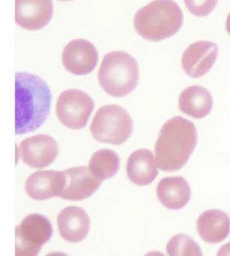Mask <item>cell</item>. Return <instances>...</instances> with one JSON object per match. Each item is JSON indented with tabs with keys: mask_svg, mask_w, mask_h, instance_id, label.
<instances>
[{
	"mask_svg": "<svg viewBox=\"0 0 230 256\" xmlns=\"http://www.w3.org/2000/svg\"><path fill=\"white\" fill-rule=\"evenodd\" d=\"M52 101V92L44 80L28 72H16V135L34 132L44 124Z\"/></svg>",
	"mask_w": 230,
	"mask_h": 256,
	"instance_id": "obj_1",
	"label": "cell"
},
{
	"mask_svg": "<svg viewBox=\"0 0 230 256\" xmlns=\"http://www.w3.org/2000/svg\"><path fill=\"white\" fill-rule=\"evenodd\" d=\"M198 142V134L191 121L176 116L164 123L155 144L156 161L164 172L180 170L189 160Z\"/></svg>",
	"mask_w": 230,
	"mask_h": 256,
	"instance_id": "obj_2",
	"label": "cell"
},
{
	"mask_svg": "<svg viewBox=\"0 0 230 256\" xmlns=\"http://www.w3.org/2000/svg\"><path fill=\"white\" fill-rule=\"evenodd\" d=\"M184 16L173 0H154L136 12L134 25L143 39L164 40L174 36L184 24Z\"/></svg>",
	"mask_w": 230,
	"mask_h": 256,
	"instance_id": "obj_3",
	"label": "cell"
},
{
	"mask_svg": "<svg viewBox=\"0 0 230 256\" xmlns=\"http://www.w3.org/2000/svg\"><path fill=\"white\" fill-rule=\"evenodd\" d=\"M98 76L102 90L114 98H123L131 94L140 78L136 60L124 52L106 54Z\"/></svg>",
	"mask_w": 230,
	"mask_h": 256,
	"instance_id": "obj_4",
	"label": "cell"
},
{
	"mask_svg": "<svg viewBox=\"0 0 230 256\" xmlns=\"http://www.w3.org/2000/svg\"><path fill=\"white\" fill-rule=\"evenodd\" d=\"M90 132L99 142L120 145L131 137L134 122L130 114L122 106L104 105L94 116Z\"/></svg>",
	"mask_w": 230,
	"mask_h": 256,
	"instance_id": "obj_5",
	"label": "cell"
},
{
	"mask_svg": "<svg viewBox=\"0 0 230 256\" xmlns=\"http://www.w3.org/2000/svg\"><path fill=\"white\" fill-rule=\"evenodd\" d=\"M54 230L46 216L30 214L16 228V255L36 256L52 238Z\"/></svg>",
	"mask_w": 230,
	"mask_h": 256,
	"instance_id": "obj_6",
	"label": "cell"
},
{
	"mask_svg": "<svg viewBox=\"0 0 230 256\" xmlns=\"http://www.w3.org/2000/svg\"><path fill=\"white\" fill-rule=\"evenodd\" d=\"M94 106V100L88 94L72 88L60 95L56 104V114L64 126L70 130H79L88 124Z\"/></svg>",
	"mask_w": 230,
	"mask_h": 256,
	"instance_id": "obj_7",
	"label": "cell"
},
{
	"mask_svg": "<svg viewBox=\"0 0 230 256\" xmlns=\"http://www.w3.org/2000/svg\"><path fill=\"white\" fill-rule=\"evenodd\" d=\"M59 148L52 136L40 134L28 138L20 144L22 160L28 166L42 168L50 166L57 158Z\"/></svg>",
	"mask_w": 230,
	"mask_h": 256,
	"instance_id": "obj_8",
	"label": "cell"
},
{
	"mask_svg": "<svg viewBox=\"0 0 230 256\" xmlns=\"http://www.w3.org/2000/svg\"><path fill=\"white\" fill-rule=\"evenodd\" d=\"M62 60L67 72L75 76H86L95 70L98 63V52L90 42L74 40L64 47Z\"/></svg>",
	"mask_w": 230,
	"mask_h": 256,
	"instance_id": "obj_9",
	"label": "cell"
},
{
	"mask_svg": "<svg viewBox=\"0 0 230 256\" xmlns=\"http://www.w3.org/2000/svg\"><path fill=\"white\" fill-rule=\"evenodd\" d=\"M102 182L88 167H72L63 172L60 198L70 201L83 200L95 194Z\"/></svg>",
	"mask_w": 230,
	"mask_h": 256,
	"instance_id": "obj_10",
	"label": "cell"
},
{
	"mask_svg": "<svg viewBox=\"0 0 230 256\" xmlns=\"http://www.w3.org/2000/svg\"><path fill=\"white\" fill-rule=\"evenodd\" d=\"M218 46L212 42L198 41L188 46L181 59L184 72L190 77H202L214 66L218 57Z\"/></svg>",
	"mask_w": 230,
	"mask_h": 256,
	"instance_id": "obj_11",
	"label": "cell"
},
{
	"mask_svg": "<svg viewBox=\"0 0 230 256\" xmlns=\"http://www.w3.org/2000/svg\"><path fill=\"white\" fill-rule=\"evenodd\" d=\"M54 5L52 0H16V22L27 30L44 28L52 20Z\"/></svg>",
	"mask_w": 230,
	"mask_h": 256,
	"instance_id": "obj_12",
	"label": "cell"
},
{
	"mask_svg": "<svg viewBox=\"0 0 230 256\" xmlns=\"http://www.w3.org/2000/svg\"><path fill=\"white\" fill-rule=\"evenodd\" d=\"M58 226L61 237L67 242H82L90 232V218L82 208L67 206L58 216Z\"/></svg>",
	"mask_w": 230,
	"mask_h": 256,
	"instance_id": "obj_13",
	"label": "cell"
},
{
	"mask_svg": "<svg viewBox=\"0 0 230 256\" xmlns=\"http://www.w3.org/2000/svg\"><path fill=\"white\" fill-rule=\"evenodd\" d=\"M63 186V172L39 170L32 174L25 184L27 195L35 200L60 197Z\"/></svg>",
	"mask_w": 230,
	"mask_h": 256,
	"instance_id": "obj_14",
	"label": "cell"
},
{
	"mask_svg": "<svg viewBox=\"0 0 230 256\" xmlns=\"http://www.w3.org/2000/svg\"><path fill=\"white\" fill-rule=\"evenodd\" d=\"M197 232L200 238L210 244H218L230 233V220L222 210H210L204 212L197 220Z\"/></svg>",
	"mask_w": 230,
	"mask_h": 256,
	"instance_id": "obj_15",
	"label": "cell"
},
{
	"mask_svg": "<svg viewBox=\"0 0 230 256\" xmlns=\"http://www.w3.org/2000/svg\"><path fill=\"white\" fill-rule=\"evenodd\" d=\"M191 188L184 178L168 177L161 180L157 187L158 198L170 210H180L191 198Z\"/></svg>",
	"mask_w": 230,
	"mask_h": 256,
	"instance_id": "obj_16",
	"label": "cell"
},
{
	"mask_svg": "<svg viewBox=\"0 0 230 256\" xmlns=\"http://www.w3.org/2000/svg\"><path fill=\"white\" fill-rule=\"evenodd\" d=\"M156 164L151 150L146 148L136 150L128 158L126 164L128 178L138 186L150 184L158 174Z\"/></svg>",
	"mask_w": 230,
	"mask_h": 256,
	"instance_id": "obj_17",
	"label": "cell"
},
{
	"mask_svg": "<svg viewBox=\"0 0 230 256\" xmlns=\"http://www.w3.org/2000/svg\"><path fill=\"white\" fill-rule=\"evenodd\" d=\"M213 104V98L209 90L200 86L186 88L178 100L180 112L195 119H202L209 115Z\"/></svg>",
	"mask_w": 230,
	"mask_h": 256,
	"instance_id": "obj_18",
	"label": "cell"
},
{
	"mask_svg": "<svg viewBox=\"0 0 230 256\" xmlns=\"http://www.w3.org/2000/svg\"><path fill=\"white\" fill-rule=\"evenodd\" d=\"M120 165L118 155L111 150H100L94 152L88 168L95 177L102 182L118 173Z\"/></svg>",
	"mask_w": 230,
	"mask_h": 256,
	"instance_id": "obj_19",
	"label": "cell"
},
{
	"mask_svg": "<svg viewBox=\"0 0 230 256\" xmlns=\"http://www.w3.org/2000/svg\"><path fill=\"white\" fill-rule=\"evenodd\" d=\"M166 253L172 256H202L198 243L186 234H177L166 244Z\"/></svg>",
	"mask_w": 230,
	"mask_h": 256,
	"instance_id": "obj_20",
	"label": "cell"
},
{
	"mask_svg": "<svg viewBox=\"0 0 230 256\" xmlns=\"http://www.w3.org/2000/svg\"><path fill=\"white\" fill-rule=\"evenodd\" d=\"M188 10L197 17H206L216 7L218 0H184Z\"/></svg>",
	"mask_w": 230,
	"mask_h": 256,
	"instance_id": "obj_21",
	"label": "cell"
},
{
	"mask_svg": "<svg viewBox=\"0 0 230 256\" xmlns=\"http://www.w3.org/2000/svg\"><path fill=\"white\" fill-rule=\"evenodd\" d=\"M230 242L224 245L219 250L217 256H230Z\"/></svg>",
	"mask_w": 230,
	"mask_h": 256,
	"instance_id": "obj_22",
	"label": "cell"
},
{
	"mask_svg": "<svg viewBox=\"0 0 230 256\" xmlns=\"http://www.w3.org/2000/svg\"><path fill=\"white\" fill-rule=\"evenodd\" d=\"M226 29H227V32L230 35V12L228 14L227 20H226Z\"/></svg>",
	"mask_w": 230,
	"mask_h": 256,
	"instance_id": "obj_23",
	"label": "cell"
},
{
	"mask_svg": "<svg viewBox=\"0 0 230 256\" xmlns=\"http://www.w3.org/2000/svg\"><path fill=\"white\" fill-rule=\"evenodd\" d=\"M59 1L70 2V1H72V0H59Z\"/></svg>",
	"mask_w": 230,
	"mask_h": 256,
	"instance_id": "obj_24",
	"label": "cell"
}]
</instances>
